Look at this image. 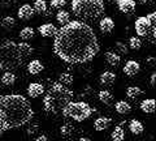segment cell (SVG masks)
Masks as SVG:
<instances>
[{
	"label": "cell",
	"mask_w": 156,
	"mask_h": 141,
	"mask_svg": "<svg viewBox=\"0 0 156 141\" xmlns=\"http://www.w3.org/2000/svg\"><path fill=\"white\" fill-rule=\"evenodd\" d=\"M53 38V52L68 64L90 63L100 51L96 33L83 21H69L58 29Z\"/></svg>",
	"instance_id": "obj_1"
},
{
	"label": "cell",
	"mask_w": 156,
	"mask_h": 141,
	"mask_svg": "<svg viewBox=\"0 0 156 141\" xmlns=\"http://www.w3.org/2000/svg\"><path fill=\"white\" fill-rule=\"evenodd\" d=\"M0 109L5 114L9 129L21 128L34 118V110L26 97L21 94L0 95Z\"/></svg>",
	"instance_id": "obj_2"
},
{
	"label": "cell",
	"mask_w": 156,
	"mask_h": 141,
	"mask_svg": "<svg viewBox=\"0 0 156 141\" xmlns=\"http://www.w3.org/2000/svg\"><path fill=\"white\" fill-rule=\"evenodd\" d=\"M34 52L27 42L16 43L5 41L0 45V71H13L25 64L27 58Z\"/></svg>",
	"instance_id": "obj_3"
},
{
	"label": "cell",
	"mask_w": 156,
	"mask_h": 141,
	"mask_svg": "<svg viewBox=\"0 0 156 141\" xmlns=\"http://www.w3.org/2000/svg\"><path fill=\"white\" fill-rule=\"evenodd\" d=\"M73 99V91L61 82H53L43 97V107L48 114H58Z\"/></svg>",
	"instance_id": "obj_4"
},
{
	"label": "cell",
	"mask_w": 156,
	"mask_h": 141,
	"mask_svg": "<svg viewBox=\"0 0 156 141\" xmlns=\"http://www.w3.org/2000/svg\"><path fill=\"white\" fill-rule=\"evenodd\" d=\"M70 8L74 16L83 22L96 21L104 14V0H72Z\"/></svg>",
	"instance_id": "obj_5"
},
{
	"label": "cell",
	"mask_w": 156,
	"mask_h": 141,
	"mask_svg": "<svg viewBox=\"0 0 156 141\" xmlns=\"http://www.w3.org/2000/svg\"><path fill=\"white\" fill-rule=\"evenodd\" d=\"M62 116L64 118L73 119L74 121H83L89 119L94 113L92 107H90L89 103H86L83 101L80 102H73L70 101L64 109H62Z\"/></svg>",
	"instance_id": "obj_6"
},
{
	"label": "cell",
	"mask_w": 156,
	"mask_h": 141,
	"mask_svg": "<svg viewBox=\"0 0 156 141\" xmlns=\"http://www.w3.org/2000/svg\"><path fill=\"white\" fill-rule=\"evenodd\" d=\"M135 33L138 37H147L150 32H152V24H151V21L147 18V16H142L139 18H136L135 21Z\"/></svg>",
	"instance_id": "obj_7"
},
{
	"label": "cell",
	"mask_w": 156,
	"mask_h": 141,
	"mask_svg": "<svg viewBox=\"0 0 156 141\" xmlns=\"http://www.w3.org/2000/svg\"><path fill=\"white\" fill-rule=\"evenodd\" d=\"M34 14H35V11H34V8L31 6H29V4H23L18 8V12H17V16L20 20L22 21H29L31 20L34 17Z\"/></svg>",
	"instance_id": "obj_8"
},
{
	"label": "cell",
	"mask_w": 156,
	"mask_h": 141,
	"mask_svg": "<svg viewBox=\"0 0 156 141\" xmlns=\"http://www.w3.org/2000/svg\"><path fill=\"white\" fill-rule=\"evenodd\" d=\"M122 71H124V73L126 76H129V77H134L135 75H138L139 73V71H140V65H139V63L138 61H135V60H128L125 63V65L122 68Z\"/></svg>",
	"instance_id": "obj_9"
},
{
	"label": "cell",
	"mask_w": 156,
	"mask_h": 141,
	"mask_svg": "<svg viewBox=\"0 0 156 141\" xmlns=\"http://www.w3.org/2000/svg\"><path fill=\"white\" fill-rule=\"evenodd\" d=\"M57 30H58V29L53 25V24H43V25H41L38 28L39 34H41L42 37H44V38L55 37L57 34Z\"/></svg>",
	"instance_id": "obj_10"
},
{
	"label": "cell",
	"mask_w": 156,
	"mask_h": 141,
	"mask_svg": "<svg viewBox=\"0 0 156 141\" xmlns=\"http://www.w3.org/2000/svg\"><path fill=\"white\" fill-rule=\"evenodd\" d=\"M117 7L121 13L130 14L135 12V2L134 0H117Z\"/></svg>",
	"instance_id": "obj_11"
},
{
	"label": "cell",
	"mask_w": 156,
	"mask_h": 141,
	"mask_svg": "<svg viewBox=\"0 0 156 141\" xmlns=\"http://www.w3.org/2000/svg\"><path fill=\"white\" fill-rule=\"evenodd\" d=\"M43 94H44V86L39 84V82H31L27 86V95L31 97V98H38Z\"/></svg>",
	"instance_id": "obj_12"
},
{
	"label": "cell",
	"mask_w": 156,
	"mask_h": 141,
	"mask_svg": "<svg viewBox=\"0 0 156 141\" xmlns=\"http://www.w3.org/2000/svg\"><path fill=\"white\" fill-rule=\"evenodd\" d=\"M116 79H117L116 73H113V72H111V71H105L100 75L99 82H100V85H103V86H111L115 84Z\"/></svg>",
	"instance_id": "obj_13"
},
{
	"label": "cell",
	"mask_w": 156,
	"mask_h": 141,
	"mask_svg": "<svg viewBox=\"0 0 156 141\" xmlns=\"http://www.w3.org/2000/svg\"><path fill=\"white\" fill-rule=\"evenodd\" d=\"M111 124H112V119L111 118H107V116H100V118L95 119L94 128H95V131H98V132H100V131L108 129Z\"/></svg>",
	"instance_id": "obj_14"
},
{
	"label": "cell",
	"mask_w": 156,
	"mask_h": 141,
	"mask_svg": "<svg viewBox=\"0 0 156 141\" xmlns=\"http://www.w3.org/2000/svg\"><path fill=\"white\" fill-rule=\"evenodd\" d=\"M99 28H100L101 33L109 34V33L113 32V29H115V21L112 20L111 17H103L99 22Z\"/></svg>",
	"instance_id": "obj_15"
},
{
	"label": "cell",
	"mask_w": 156,
	"mask_h": 141,
	"mask_svg": "<svg viewBox=\"0 0 156 141\" xmlns=\"http://www.w3.org/2000/svg\"><path fill=\"white\" fill-rule=\"evenodd\" d=\"M43 69H44V65H43V63L38 59H34L27 64V71L31 76H37L39 73H42Z\"/></svg>",
	"instance_id": "obj_16"
},
{
	"label": "cell",
	"mask_w": 156,
	"mask_h": 141,
	"mask_svg": "<svg viewBox=\"0 0 156 141\" xmlns=\"http://www.w3.org/2000/svg\"><path fill=\"white\" fill-rule=\"evenodd\" d=\"M104 59L109 67H119L121 63V56L115 51H107L104 54Z\"/></svg>",
	"instance_id": "obj_17"
},
{
	"label": "cell",
	"mask_w": 156,
	"mask_h": 141,
	"mask_svg": "<svg viewBox=\"0 0 156 141\" xmlns=\"http://www.w3.org/2000/svg\"><path fill=\"white\" fill-rule=\"evenodd\" d=\"M140 110L146 114H154L156 111V101L154 98H147L140 102Z\"/></svg>",
	"instance_id": "obj_18"
},
{
	"label": "cell",
	"mask_w": 156,
	"mask_h": 141,
	"mask_svg": "<svg viewBox=\"0 0 156 141\" xmlns=\"http://www.w3.org/2000/svg\"><path fill=\"white\" fill-rule=\"evenodd\" d=\"M0 81H2V84L4 86H13L16 84V75H14L12 71H7L2 75Z\"/></svg>",
	"instance_id": "obj_19"
},
{
	"label": "cell",
	"mask_w": 156,
	"mask_h": 141,
	"mask_svg": "<svg viewBox=\"0 0 156 141\" xmlns=\"http://www.w3.org/2000/svg\"><path fill=\"white\" fill-rule=\"evenodd\" d=\"M129 129L133 135H142L144 131V125L142 124V121L133 119V120H130V123H129Z\"/></svg>",
	"instance_id": "obj_20"
},
{
	"label": "cell",
	"mask_w": 156,
	"mask_h": 141,
	"mask_svg": "<svg viewBox=\"0 0 156 141\" xmlns=\"http://www.w3.org/2000/svg\"><path fill=\"white\" fill-rule=\"evenodd\" d=\"M115 110L120 115H126L131 111V106L126 101H119V102H116V105H115Z\"/></svg>",
	"instance_id": "obj_21"
},
{
	"label": "cell",
	"mask_w": 156,
	"mask_h": 141,
	"mask_svg": "<svg viewBox=\"0 0 156 141\" xmlns=\"http://www.w3.org/2000/svg\"><path fill=\"white\" fill-rule=\"evenodd\" d=\"M142 94H143V90L140 89L139 86H129L128 89H126V97L133 101L138 99Z\"/></svg>",
	"instance_id": "obj_22"
},
{
	"label": "cell",
	"mask_w": 156,
	"mask_h": 141,
	"mask_svg": "<svg viewBox=\"0 0 156 141\" xmlns=\"http://www.w3.org/2000/svg\"><path fill=\"white\" fill-rule=\"evenodd\" d=\"M34 35H35V30H34L33 28H30V26L23 28L22 30L20 32V38H21L23 42H27V41L33 39Z\"/></svg>",
	"instance_id": "obj_23"
},
{
	"label": "cell",
	"mask_w": 156,
	"mask_h": 141,
	"mask_svg": "<svg viewBox=\"0 0 156 141\" xmlns=\"http://www.w3.org/2000/svg\"><path fill=\"white\" fill-rule=\"evenodd\" d=\"M111 137H112V141H124L125 140V131L121 125H117L115 127V129L112 131L111 133Z\"/></svg>",
	"instance_id": "obj_24"
},
{
	"label": "cell",
	"mask_w": 156,
	"mask_h": 141,
	"mask_svg": "<svg viewBox=\"0 0 156 141\" xmlns=\"http://www.w3.org/2000/svg\"><path fill=\"white\" fill-rule=\"evenodd\" d=\"M74 132H76V127L72 124H64L60 127V133L62 137H65V139H70L72 136L74 135Z\"/></svg>",
	"instance_id": "obj_25"
},
{
	"label": "cell",
	"mask_w": 156,
	"mask_h": 141,
	"mask_svg": "<svg viewBox=\"0 0 156 141\" xmlns=\"http://www.w3.org/2000/svg\"><path fill=\"white\" fill-rule=\"evenodd\" d=\"M56 21L60 24V25H65V24H68L70 21V13L66 12V11H62V9H60L57 13H56Z\"/></svg>",
	"instance_id": "obj_26"
},
{
	"label": "cell",
	"mask_w": 156,
	"mask_h": 141,
	"mask_svg": "<svg viewBox=\"0 0 156 141\" xmlns=\"http://www.w3.org/2000/svg\"><path fill=\"white\" fill-rule=\"evenodd\" d=\"M98 97H99V101L104 105H111L112 101H113V94L108 90H100Z\"/></svg>",
	"instance_id": "obj_27"
},
{
	"label": "cell",
	"mask_w": 156,
	"mask_h": 141,
	"mask_svg": "<svg viewBox=\"0 0 156 141\" xmlns=\"http://www.w3.org/2000/svg\"><path fill=\"white\" fill-rule=\"evenodd\" d=\"M33 8H34V11H35V13L41 14V16L47 13V3L44 2V0H35Z\"/></svg>",
	"instance_id": "obj_28"
},
{
	"label": "cell",
	"mask_w": 156,
	"mask_h": 141,
	"mask_svg": "<svg viewBox=\"0 0 156 141\" xmlns=\"http://www.w3.org/2000/svg\"><path fill=\"white\" fill-rule=\"evenodd\" d=\"M0 26H2L3 29H5V30H11V29H13L14 26H16V20H14L12 16H7V17L2 18Z\"/></svg>",
	"instance_id": "obj_29"
},
{
	"label": "cell",
	"mask_w": 156,
	"mask_h": 141,
	"mask_svg": "<svg viewBox=\"0 0 156 141\" xmlns=\"http://www.w3.org/2000/svg\"><path fill=\"white\" fill-rule=\"evenodd\" d=\"M9 129V125H8V121L5 118V114L3 113V110L0 109V136H2L4 132H7Z\"/></svg>",
	"instance_id": "obj_30"
},
{
	"label": "cell",
	"mask_w": 156,
	"mask_h": 141,
	"mask_svg": "<svg viewBox=\"0 0 156 141\" xmlns=\"http://www.w3.org/2000/svg\"><path fill=\"white\" fill-rule=\"evenodd\" d=\"M115 50H116L115 52H117L120 56L121 55H128V52H129L128 46H126L124 42H120V41L115 43Z\"/></svg>",
	"instance_id": "obj_31"
},
{
	"label": "cell",
	"mask_w": 156,
	"mask_h": 141,
	"mask_svg": "<svg viewBox=\"0 0 156 141\" xmlns=\"http://www.w3.org/2000/svg\"><path fill=\"white\" fill-rule=\"evenodd\" d=\"M140 47H142V41L139 39V37H130L129 39V48L134 51H138L140 50Z\"/></svg>",
	"instance_id": "obj_32"
},
{
	"label": "cell",
	"mask_w": 156,
	"mask_h": 141,
	"mask_svg": "<svg viewBox=\"0 0 156 141\" xmlns=\"http://www.w3.org/2000/svg\"><path fill=\"white\" fill-rule=\"evenodd\" d=\"M58 82H61V84L64 85H72L73 84V76L70 73H61L60 77H58Z\"/></svg>",
	"instance_id": "obj_33"
},
{
	"label": "cell",
	"mask_w": 156,
	"mask_h": 141,
	"mask_svg": "<svg viewBox=\"0 0 156 141\" xmlns=\"http://www.w3.org/2000/svg\"><path fill=\"white\" fill-rule=\"evenodd\" d=\"M50 6H51V8L58 9V11H60L61 8H64L66 6V0H51Z\"/></svg>",
	"instance_id": "obj_34"
},
{
	"label": "cell",
	"mask_w": 156,
	"mask_h": 141,
	"mask_svg": "<svg viewBox=\"0 0 156 141\" xmlns=\"http://www.w3.org/2000/svg\"><path fill=\"white\" fill-rule=\"evenodd\" d=\"M39 131V124L38 123H35V124H31L30 127H29L27 129H26V133L29 135V136H33V135H35L37 132Z\"/></svg>",
	"instance_id": "obj_35"
},
{
	"label": "cell",
	"mask_w": 156,
	"mask_h": 141,
	"mask_svg": "<svg viewBox=\"0 0 156 141\" xmlns=\"http://www.w3.org/2000/svg\"><path fill=\"white\" fill-rule=\"evenodd\" d=\"M146 64H147L150 68H154L156 69V56H150L146 59Z\"/></svg>",
	"instance_id": "obj_36"
},
{
	"label": "cell",
	"mask_w": 156,
	"mask_h": 141,
	"mask_svg": "<svg viewBox=\"0 0 156 141\" xmlns=\"http://www.w3.org/2000/svg\"><path fill=\"white\" fill-rule=\"evenodd\" d=\"M147 18L151 21V24H152V26H156V11L155 12H151L147 14Z\"/></svg>",
	"instance_id": "obj_37"
},
{
	"label": "cell",
	"mask_w": 156,
	"mask_h": 141,
	"mask_svg": "<svg viewBox=\"0 0 156 141\" xmlns=\"http://www.w3.org/2000/svg\"><path fill=\"white\" fill-rule=\"evenodd\" d=\"M150 84H151V86L156 87V71H155L154 73L151 75V77H150Z\"/></svg>",
	"instance_id": "obj_38"
},
{
	"label": "cell",
	"mask_w": 156,
	"mask_h": 141,
	"mask_svg": "<svg viewBox=\"0 0 156 141\" xmlns=\"http://www.w3.org/2000/svg\"><path fill=\"white\" fill-rule=\"evenodd\" d=\"M35 141H48V137L46 135H42V136H38L35 139Z\"/></svg>",
	"instance_id": "obj_39"
},
{
	"label": "cell",
	"mask_w": 156,
	"mask_h": 141,
	"mask_svg": "<svg viewBox=\"0 0 156 141\" xmlns=\"http://www.w3.org/2000/svg\"><path fill=\"white\" fill-rule=\"evenodd\" d=\"M17 0H0V3H14Z\"/></svg>",
	"instance_id": "obj_40"
},
{
	"label": "cell",
	"mask_w": 156,
	"mask_h": 141,
	"mask_svg": "<svg viewBox=\"0 0 156 141\" xmlns=\"http://www.w3.org/2000/svg\"><path fill=\"white\" fill-rule=\"evenodd\" d=\"M139 3H140V4H150L151 0H139Z\"/></svg>",
	"instance_id": "obj_41"
},
{
	"label": "cell",
	"mask_w": 156,
	"mask_h": 141,
	"mask_svg": "<svg viewBox=\"0 0 156 141\" xmlns=\"http://www.w3.org/2000/svg\"><path fill=\"white\" fill-rule=\"evenodd\" d=\"M78 141H91L89 137H81L80 140H78Z\"/></svg>",
	"instance_id": "obj_42"
}]
</instances>
